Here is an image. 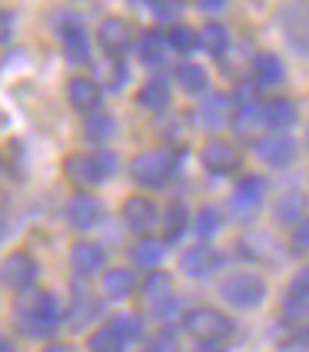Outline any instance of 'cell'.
Returning a JSON list of instances; mask_svg holds the SVG:
<instances>
[{
	"label": "cell",
	"instance_id": "cell-18",
	"mask_svg": "<svg viewBox=\"0 0 309 352\" xmlns=\"http://www.w3.org/2000/svg\"><path fill=\"white\" fill-rule=\"evenodd\" d=\"M309 216V196L303 190H286L279 193V199L273 203V219L279 226H296Z\"/></svg>",
	"mask_w": 309,
	"mask_h": 352
},
{
	"label": "cell",
	"instance_id": "cell-28",
	"mask_svg": "<svg viewBox=\"0 0 309 352\" xmlns=\"http://www.w3.org/2000/svg\"><path fill=\"white\" fill-rule=\"evenodd\" d=\"M136 293V276H134V270H107L103 273V296L107 299H130V296Z\"/></svg>",
	"mask_w": 309,
	"mask_h": 352
},
{
	"label": "cell",
	"instance_id": "cell-1",
	"mask_svg": "<svg viewBox=\"0 0 309 352\" xmlns=\"http://www.w3.org/2000/svg\"><path fill=\"white\" fill-rule=\"evenodd\" d=\"M14 316H17V329L30 339H47L60 329L63 322V309H60L57 296L47 289H23L14 302Z\"/></svg>",
	"mask_w": 309,
	"mask_h": 352
},
{
	"label": "cell",
	"instance_id": "cell-10",
	"mask_svg": "<svg viewBox=\"0 0 309 352\" xmlns=\"http://www.w3.org/2000/svg\"><path fill=\"white\" fill-rule=\"evenodd\" d=\"M253 150L266 166H276V170L290 166L292 160L299 157V143L290 133H266V137H259L253 143Z\"/></svg>",
	"mask_w": 309,
	"mask_h": 352
},
{
	"label": "cell",
	"instance_id": "cell-44",
	"mask_svg": "<svg viewBox=\"0 0 309 352\" xmlns=\"http://www.w3.org/2000/svg\"><path fill=\"white\" fill-rule=\"evenodd\" d=\"M0 352H17V346H14L7 336H0Z\"/></svg>",
	"mask_w": 309,
	"mask_h": 352
},
{
	"label": "cell",
	"instance_id": "cell-47",
	"mask_svg": "<svg viewBox=\"0 0 309 352\" xmlns=\"http://www.w3.org/2000/svg\"><path fill=\"white\" fill-rule=\"evenodd\" d=\"M306 273H309V266H306Z\"/></svg>",
	"mask_w": 309,
	"mask_h": 352
},
{
	"label": "cell",
	"instance_id": "cell-19",
	"mask_svg": "<svg viewBox=\"0 0 309 352\" xmlns=\"http://www.w3.org/2000/svg\"><path fill=\"white\" fill-rule=\"evenodd\" d=\"M130 37H134V34H130V23L120 17H107L97 27V43L110 57H120V54L130 47Z\"/></svg>",
	"mask_w": 309,
	"mask_h": 352
},
{
	"label": "cell",
	"instance_id": "cell-17",
	"mask_svg": "<svg viewBox=\"0 0 309 352\" xmlns=\"http://www.w3.org/2000/svg\"><path fill=\"white\" fill-rule=\"evenodd\" d=\"M103 266H107V253H103V246H97V243H87V239L74 243V250H70V270H74L80 279L97 276Z\"/></svg>",
	"mask_w": 309,
	"mask_h": 352
},
{
	"label": "cell",
	"instance_id": "cell-40",
	"mask_svg": "<svg viewBox=\"0 0 309 352\" xmlns=\"http://www.w3.org/2000/svg\"><path fill=\"white\" fill-rule=\"evenodd\" d=\"M10 37H14V14L0 7V43H7Z\"/></svg>",
	"mask_w": 309,
	"mask_h": 352
},
{
	"label": "cell",
	"instance_id": "cell-11",
	"mask_svg": "<svg viewBox=\"0 0 309 352\" xmlns=\"http://www.w3.org/2000/svg\"><path fill=\"white\" fill-rule=\"evenodd\" d=\"M200 163H203L210 173H216V176H230V173L239 170L243 157H239V150L233 146L230 140L213 137V140L203 143V150H200Z\"/></svg>",
	"mask_w": 309,
	"mask_h": 352
},
{
	"label": "cell",
	"instance_id": "cell-38",
	"mask_svg": "<svg viewBox=\"0 0 309 352\" xmlns=\"http://www.w3.org/2000/svg\"><path fill=\"white\" fill-rule=\"evenodd\" d=\"M292 253H309V216L303 223H296V230H292Z\"/></svg>",
	"mask_w": 309,
	"mask_h": 352
},
{
	"label": "cell",
	"instance_id": "cell-5",
	"mask_svg": "<svg viewBox=\"0 0 309 352\" xmlns=\"http://www.w3.org/2000/svg\"><path fill=\"white\" fill-rule=\"evenodd\" d=\"M276 23L299 57H309V0H290L279 7Z\"/></svg>",
	"mask_w": 309,
	"mask_h": 352
},
{
	"label": "cell",
	"instance_id": "cell-9",
	"mask_svg": "<svg viewBox=\"0 0 309 352\" xmlns=\"http://www.w3.org/2000/svg\"><path fill=\"white\" fill-rule=\"evenodd\" d=\"M143 299H147V309L156 319H170L180 309V302L173 296V279L167 273H160V270H150L147 283H143Z\"/></svg>",
	"mask_w": 309,
	"mask_h": 352
},
{
	"label": "cell",
	"instance_id": "cell-7",
	"mask_svg": "<svg viewBox=\"0 0 309 352\" xmlns=\"http://www.w3.org/2000/svg\"><path fill=\"white\" fill-rule=\"evenodd\" d=\"M183 329L193 336L196 342H220L233 333V322L220 309L213 306H200V309H190L183 316Z\"/></svg>",
	"mask_w": 309,
	"mask_h": 352
},
{
	"label": "cell",
	"instance_id": "cell-3",
	"mask_svg": "<svg viewBox=\"0 0 309 352\" xmlns=\"http://www.w3.org/2000/svg\"><path fill=\"white\" fill-rule=\"evenodd\" d=\"M220 296L233 309H256L266 299V279L256 273H230L220 283Z\"/></svg>",
	"mask_w": 309,
	"mask_h": 352
},
{
	"label": "cell",
	"instance_id": "cell-14",
	"mask_svg": "<svg viewBox=\"0 0 309 352\" xmlns=\"http://www.w3.org/2000/svg\"><path fill=\"white\" fill-rule=\"evenodd\" d=\"M223 266V256L213 250L210 243H196L193 250L180 256V270L190 276V279H210L216 270Z\"/></svg>",
	"mask_w": 309,
	"mask_h": 352
},
{
	"label": "cell",
	"instance_id": "cell-45",
	"mask_svg": "<svg viewBox=\"0 0 309 352\" xmlns=\"http://www.w3.org/2000/svg\"><path fill=\"white\" fill-rule=\"evenodd\" d=\"M299 339H303V342H306V346H309V326H306V329H303V333H299Z\"/></svg>",
	"mask_w": 309,
	"mask_h": 352
},
{
	"label": "cell",
	"instance_id": "cell-43",
	"mask_svg": "<svg viewBox=\"0 0 309 352\" xmlns=\"http://www.w3.org/2000/svg\"><path fill=\"white\" fill-rule=\"evenodd\" d=\"M43 352H74V346H67V342H50V346H43Z\"/></svg>",
	"mask_w": 309,
	"mask_h": 352
},
{
	"label": "cell",
	"instance_id": "cell-6",
	"mask_svg": "<svg viewBox=\"0 0 309 352\" xmlns=\"http://www.w3.org/2000/svg\"><path fill=\"white\" fill-rule=\"evenodd\" d=\"M176 170V160L167 153V150H147V153H140V157L130 163V173L140 186H147V190H160V186H167V179L173 176Z\"/></svg>",
	"mask_w": 309,
	"mask_h": 352
},
{
	"label": "cell",
	"instance_id": "cell-29",
	"mask_svg": "<svg viewBox=\"0 0 309 352\" xmlns=\"http://www.w3.org/2000/svg\"><path fill=\"white\" fill-rule=\"evenodd\" d=\"M83 137H87V143H94V146L110 143V140L116 137V117L94 110V113L87 117V123H83Z\"/></svg>",
	"mask_w": 309,
	"mask_h": 352
},
{
	"label": "cell",
	"instance_id": "cell-39",
	"mask_svg": "<svg viewBox=\"0 0 309 352\" xmlns=\"http://www.w3.org/2000/svg\"><path fill=\"white\" fill-rule=\"evenodd\" d=\"M147 352H176V336L173 333H156L153 339H150V346H147Z\"/></svg>",
	"mask_w": 309,
	"mask_h": 352
},
{
	"label": "cell",
	"instance_id": "cell-22",
	"mask_svg": "<svg viewBox=\"0 0 309 352\" xmlns=\"http://www.w3.org/2000/svg\"><path fill=\"white\" fill-rule=\"evenodd\" d=\"M170 43H167V34H160V30H147L143 37L136 40V57L143 67H163L167 60H170Z\"/></svg>",
	"mask_w": 309,
	"mask_h": 352
},
{
	"label": "cell",
	"instance_id": "cell-12",
	"mask_svg": "<svg viewBox=\"0 0 309 352\" xmlns=\"http://www.w3.org/2000/svg\"><path fill=\"white\" fill-rule=\"evenodd\" d=\"M60 43H63V57L70 63H90V34L77 17H63L57 27Z\"/></svg>",
	"mask_w": 309,
	"mask_h": 352
},
{
	"label": "cell",
	"instance_id": "cell-31",
	"mask_svg": "<svg viewBox=\"0 0 309 352\" xmlns=\"http://www.w3.org/2000/svg\"><path fill=\"white\" fill-rule=\"evenodd\" d=\"M187 226H190V213H187V206L183 203H170V210L163 216V239H180V236L187 233Z\"/></svg>",
	"mask_w": 309,
	"mask_h": 352
},
{
	"label": "cell",
	"instance_id": "cell-25",
	"mask_svg": "<svg viewBox=\"0 0 309 352\" xmlns=\"http://www.w3.org/2000/svg\"><path fill=\"white\" fill-rule=\"evenodd\" d=\"M263 123L270 126L273 133H286L292 123H296V103H292V100H283V97L263 103Z\"/></svg>",
	"mask_w": 309,
	"mask_h": 352
},
{
	"label": "cell",
	"instance_id": "cell-15",
	"mask_svg": "<svg viewBox=\"0 0 309 352\" xmlns=\"http://www.w3.org/2000/svg\"><path fill=\"white\" fill-rule=\"evenodd\" d=\"M63 216H67V223H70L74 230H94L100 223V216H103V203L90 193H77L67 199Z\"/></svg>",
	"mask_w": 309,
	"mask_h": 352
},
{
	"label": "cell",
	"instance_id": "cell-2",
	"mask_svg": "<svg viewBox=\"0 0 309 352\" xmlns=\"http://www.w3.org/2000/svg\"><path fill=\"white\" fill-rule=\"evenodd\" d=\"M63 173L74 186H97L103 179H110L116 173V157L110 150L100 153H74L63 163Z\"/></svg>",
	"mask_w": 309,
	"mask_h": 352
},
{
	"label": "cell",
	"instance_id": "cell-4",
	"mask_svg": "<svg viewBox=\"0 0 309 352\" xmlns=\"http://www.w3.org/2000/svg\"><path fill=\"white\" fill-rule=\"evenodd\" d=\"M230 100H233L230 126L236 130V137H253V133L263 126V103L256 97L253 80L239 83V87H236V97H230Z\"/></svg>",
	"mask_w": 309,
	"mask_h": 352
},
{
	"label": "cell",
	"instance_id": "cell-26",
	"mask_svg": "<svg viewBox=\"0 0 309 352\" xmlns=\"http://www.w3.org/2000/svg\"><path fill=\"white\" fill-rule=\"evenodd\" d=\"M196 40H200V47L216 60H223L226 50H230V30H226V23H220V20H210V23L196 34Z\"/></svg>",
	"mask_w": 309,
	"mask_h": 352
},
{
	"label": "cell",
	"instance_id": "cell-33",
	"mask_svg": "<svg viewBox=\"0 0 309 352\" xmlns=\"http://www.w3.org/2000/svg\"><path fill=\"white\" fill-rule=\"evenodd\" d=\"M167 43H170V50H173V54H193L196 47H200L196 30H193V27H183V23H173V27H170Z\"/></svg>",
	"mask_w": 309,
	"mask_h": 352
},
{
	"label": "cell",
	"instance_id": "cell-37",
	"mask_svg": "<svg viewBox=\"0 0 309 352\" xmlns=\"http://www.w3.org/2000/svg\"><path fill=\"white\" fill-rule=\"evenodd\" d=\"M110 329H114L123 342H134V339L143 336V322H140L136 316H114V319H110Z\"/></svg>",
	"mask_w": 309,
	"mask_h": 352
},
{
	"label": "cell",
	"instance_id": "cell-32",
	"mask_svg": "<svg viewBox=\"0 0 309 352\" xmlns=\"http://www.w3.org/2000/svg\"><path fill=\"white\" fill-rule=\"evenodd\" d=\"M97 313H100L97 302H94L87 293H80V289H77V293H74V306H70L67 319H70V326H74V329H83V326H87V322H90Z\"/></svg>",
	"mask_w": 309,
	"mask_h": 352
},
{
	"label": "cell",
	"instance_id": "cell-21",
	"mask_svg": "<svg viewBox=\"0 0 309 352\" xmlns=\"http://www.w3.org/2000/svg\"><path fill=\"white\" fill-rule=\"evenodd\" d=\"M67 97H70V107L80 110V113H94L103 100V87H100L94 77H74L70 87H67Z\"/></svg>",
	"mask_w": 309,
	"mask_h": 352
},
{
	"label": "cell",
	"instance_id": "cell-16",
	"mask_svg": "<svg viewBox=\"0 0 309 352\" xmlns=\"http://www.w3.org/2000/svg\"><path fill=\"white\" fill-rule=\"evenodd\" d=\"M120 216H123V223L134 230V233L147 236L150 230L156 226V219H160V210H156L153 199H147V196H130L127 203H123V210H120Z\"/></svg>",
	"mask_w": 309,
	"mask_h": 352
},
{
	"label": "cell",
	"instance_id": "cell-30",
	"mask_svg": "<svg viewBox=\"0 0 309 352\" xmlns=\"http://www.w3.org/2000/svg\"><path fill=\"white\" fill-rule=\"evenodd\" d=\"M136 266H143V270H156L160 263H163V256H167V243L163 239H150V236H143V239H136V246L130 250Z\"/></svg>",
	"mask_w": 309,
	"mask_h": 352
},
{
	"label": "cell",
	"instance_id": "cell-24",
	"mask_svg": "<svg viewBox=\"0 0 309 352\" xmlns=\"http://www.w3.org/2000/svg\"><path fill=\"white\" fill-rule=\"evenodd\" d=\"M136 107H143L147 113H160L170 107V80L167 77H153L147 80L140 90H136Z\"/></svg>",
	"mask_w": 309,
	"mask_h": 352
},
{
	"label": "cell",
	"instance_id": "cell-36",
	"mask_svg": "<svg viewBox=\"0 0 309 352\" xmlns=\"http://www.w3.org/2000/svg\"><path fill=\"white\" fill-rule=\"evenodd\" d=\"M220 226H223V213H220V210H213V206H203V210L196 213V219H193V230H196L200 239H210Z\"/></svg>",
	"mask_w": 309,
	"mask_h": 352
},
{
	"label": "cell",
	"instance_id": "cell-46",
	"mask_svg": "<svg viewBox=\"0 0 309 352\" xmlns=\"http://www.w3.org/2000/svg\"><path fill=\"white\" fill-rule=\"evenodd\" d=\"M0 166H3V157H0Z\"/></svg>",
	"mask_w": 309,
	"mask_h": 352
},
{
	"label": "cell",
	"instance_id": "cell-27",
	"mask_svg": "<svg viewBox=\"0 0 309 352\" xmlns=\"http://www.w3.org/2000/svg\"><path fill=\"white\" fill-rule=\"evenodd\" d=\"M173 80H176V87H180L183 94H193V97L210 87V74H206L200 63H193V60H183V63L173 70Z\"/></svg>",
	"mask_w": 309,
	"mask_h": 352
},
{
	"label": "cell",
	"instance_id": "cell-41",
	"mask_svg": "<svg viewBox=\"0 0 309 352\" xmlns=\"http://www.w3.org/2000/svg\"><path fill=\"white\" fill-rule=\"evenodd\" d=\"M196 3H200V10H206V14H220V10L230 7V0H196Z\"/></svg>",
	"mask_w": 309,
	"mask_h": 352
},
{
	"label": "cell",
	"instance_id": "cell-13",
	"mask_svg": "<svg viewBox=\"0 0 309 352\" xmlns=\"http://www.w3.org/2000/svg\"><path fill=\"white\" fill-rule=\"evenodd\" d=\"M263 196H266V179L263 176H243L236 193L230 199V210L236 219H250V216L259 213L263 206Z\"/></svg>",
	"mask_w": 309,
	"mask_h": 352
},
{
	"label": "cell",
	"instance_id": "cell-8",
	"mask_svg": "<svg viewBox=\"0 0 309 352\" xmlns=\"http://www.w3.org/2000/svg\"><path fill=\"white\" fill-rule=\"evenodd\" d=\"M37 276H40V266L30 253H20L17 250V253L3 256V263H0V286L3 289H14V293L34 289Z\"/></svg>",
	"mask_w": 309,
	"mask_h": 352
},
{
	"label": "cell",
	"instance_id": "cell-20",
	"mask_svg": "<svg viewBox=\"0 0 309 352\" xmlns=\"http://www.w3.org/2000/svg\"><path fill=\"white\" fill-rule=\"evenodd\" d=\"M230 110H233V100L226 94H210V97L203 100V107L196 110V123L203 126V130H223L226 126V120H230Z\"/></svg>",
	"mask_w": 309,
	"mask_h": 352
},
{
	"label": "cell",
	"instance_id": "cell-23",
	"mask_svg": "<svg viewBox=\"0 0 309 352\" xmlns=\"http://www.w3.org/2000/svg\"><path fill=\"white\" fill-rule=\"evenodd\" d=\"M286 80V67L276 54H256L253 57V87H279Z\"/></svg>",
	"mask_w": 309,
	"mask_h": 352
},
{
	"label": "cell",
	"instance_id": "cell-35",
	"mask_svg": "<svg viewBox=\"0 0 309 352\" xmlns=\"http://www.w3.org/2000/svg\"><path fill=\"white\" fill-rule=\"evenodd\" d=\"M143 7L153 14V20L160 23H176L183 14V0H143Z\"/></svg>",
	"mask_w": 309,
	"mask_h": 352
},
{
	"label": "cell",
	"instance_id": "cell-42",
	"mask_svg": "<svg viewBox=\"0 0 309 352\" xmlns=\"http://www.w3.org/2000/svg\"><path fill=\"white\" fill-rule=\"evenodd\" d=\"M193 352H226V349H223L220 342H200V346H196Z\"/></svg>",
	"mask_w": 309,
	"mask_h": 352
},
{
	"label": "cell",
	"instance_id": "cell-34",
	"mask_svg": "<svg viewBox=\"0 0 309 352\" xmlns=\"http://www.w3.org/2000/svg\"><path fill=\"white\" fill-rule=\"evenodd\" d=\"M87 349H90V352H127V342H123V339H120L110 326H103V329H97V333L90 336Z\"/></svg>",
	"mask_w": 309,
	"mask_h": 352
}]
</instances>
